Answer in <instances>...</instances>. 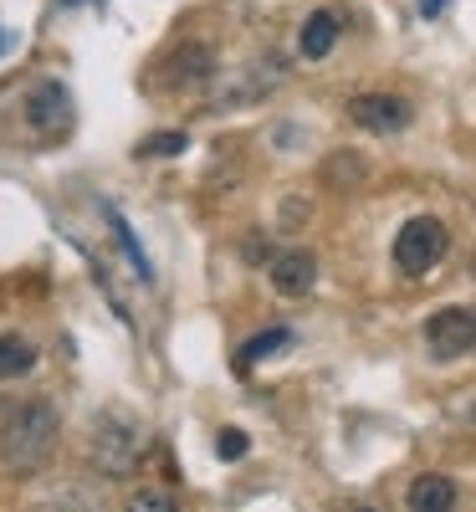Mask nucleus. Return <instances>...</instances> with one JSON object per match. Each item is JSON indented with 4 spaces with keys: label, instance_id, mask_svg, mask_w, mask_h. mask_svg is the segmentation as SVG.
Listing matches in <instances>:
<instances>
[{
    "label": "nucleus",
    "instance_id": "19",
    "mask_svg": "<svg viewBox=\"0 0 476 512\" xmlns=\"http://www.w3.org/2000/svg\"><path fill=\"white\" fill-rule=\"evenodd\" d=\"M359 512H374V507H359Z\"/></svg>",
    "mask_w": 476,
    "mask_h": 512
},
{
    "label": "nucleus",
    "instance_id": "9",
    "mask_svg": "<svg viewBox=\"0 0 476 512\" xmlns=\"http://www.w3.org/2000/svg\"><path fill=\"white\" fill-rule=\"evenodd\" d=\"M410 512H456V482L441 472H425L410 482Z\"/></svg>",
    "mask_w": 476,
    "mask_h": 512
},
{
    "label": "nucleus",
    "instance_id": "13",
    "mask_svg": "<svg viewBox=\"0 0 476 512\" xmlns=\"http://www.w3.org/2000/svg\"><path fill=\"white\" fill-rule=\"evenodd\" d=\"M185 144H190L185 134H149L134 154H139V159H169V154H185Z\"/></svg>",
    "mask_w": 476,
    "mask_h": 512
},
{
    "label": "nucleus",
    "instance_id": "4",
    "mask_svg": "<svg viewBox=\"0 0 476 512\" xmlns=\"http://www.w3.org/2000/svg\"><path fill=\"white\" fill-rule=\"evenodd\" d=\"M446 246H451V231H446L436 216H415V221H405L400 236H395V267H400L405 277H420V272H430V267L441 262Z\"/></svg>",
    "mask_w": 476,
    "mask_h": 512
},
{
    "label": "nucleus",
    "instance_id": "7",
    "mask_svg": "<svg viewBox=\"0 0 476 512\" xmlns=\"http://www.w3.org/2000/svg\"><path fill=\"white\" fill-rule=\"evenodd\" d=\"M349 118L359 128H369V134H400V128L410 123V108L400 98H389V93H359L349 103Z\"/></svg>",
    "mask_w": 476,
    "mask_h": 512
},
{
    "label": "nucleus",
    "instance_id": "12",
    "mask_svg": "<svg viewBox=\"0 0 476 512\" xmlns=\"http://www.w3.org/2000/svg\"><path fill=\"white\" fill-rule=\"evenodd\" d=\"M123 512H180V502L169 497L164 487H139L134 497H128V507Z\"/></svg>",
    "mask_w": 476,
    "mask_h": 512
},
{
    "label": "nucleus",
    "instance_id": "2",
    "mask_svg": "<svg viewBox=\"0 0 476 512\" xmlns=\"http://www.w3.org/2000/svg\"><path fill=\"white\" fill-rule=\"evenodd\" d=\"M144 456V431L128 415H98L93 425V466L103 477H134Z\"/></svg>",
    "mask_w": 476,
    "mask_h": 512
},
{
    "label": "nucleus",
    "instance_id": "1",
    "mask_svg": "<svg viewBox=\"0 0 476 512\" xmlns=\"http://www.w3.org/2000/svg\"><path fill=\"white\" fill-rule=\"evenodd\" d=\"M57 441H62L57 405L52 400H26L6 415V425H0V466H6L11 477H31L52 461Z\"/></svg>",
    "mask_w": 476,
    "mask_h": 512
},
{
    "label": "nucleus",
    "instance_id": "11",
    "mask_svg": "<svg viewBox=\"0 0 476 512\" xmlns=\"http://www.w3.org/2000/svg\"><path fill=\"white\" fill-rule=\"evenodd\" d=\"M210 72H215V57L205 47H185L175 57V88H195V82H205Z\"/></svg>",
    "mask_w": 476,
    "mask_h": 512
},
{
    "label": "nucleus",
    "instance_id": "5",
    "mask_svg": "<svg viewBox=\"0 0 476 512\" xmlns=\"http://www.w3.org/2000/svg\"><path fill=\"white\" fill-rule=\"evenodd\" d=\"M425 349L436 364H456L476 349V308H441L425 318Z\"/></svg>",
    "mask_w": 476,
    "mask_h": 512
},
{
    "label": "nucleus",
    "instance_id": "15",
    "mask_svg": "<svg viewBox=\"0 0 476 512\" xmlns=\"http://www.w3.org/2000/svg\"><path fill=\"white\" fill-rule=\"evenodd\" d=\"M108 221H113V231H118V241H123V251H128V256H134V267H139V277L149 282V277H154V272H149V256L139 251V241H134V231H128V221L118 216V210H108Z\"/></svg>",
    "mask_w": 476,
    "mask_h": 512
},
{
    "label": "nucleus",
    "instance_id": "16",
    "mask_svg": "<svg viewBox=\"0 0 476 512\" xmlns=\"http://www.w3.org/2000/svg\"><path fill=\"white\" fill-rule=\"evenodd\" d=\"M215 451H221V461H241L251 451V441H246V431H231V425H226V431L215 436Z\"/></svg>",
    "mask_w": 476,
    "mask_h": 512
},
{
    "label": "nucleus",
    "instance_id": "8",
    "mask_svg": "<svg viewBox=\"0 0 476 512\" xmlns=\"http://www.w3.org/2000/svg\"><path fill=\"white\" fill-rule=\"evenodd\" d=\"M338 36H343V21L333 11H313L308 21H302V31H297V52L308 62H323L338 47Z\"/></svg>",
    "mask_w": 476,
    "mask_h": 512
},
{
    "label": "nucleus",
    "instance_id": "14",
    "mask_svg": "<svg viewBox=\"0 0 476 512\" xmlns=\"http://www.w3.org/2000/svg\"><path fill=\"white\" fill-rule=\"evenodd\" d=\"M287 344V328H272V333H256L251 344L241 349V364H256V359H267V354H277Z\"/></svg>",
    "mask_w": 476,
    "mask_h": 512
},
{
    "label": "nucleus",
    "instance_id": "20",
    "mask_svg": "<svg viewBox=\"0 0 476 512\" xmlns=\"http://www.w3.org/2000/svg\"><path fill=\"white\" fill-rule=\"evenodd\" d=\"M471 420H476V410H471Z\"/></svg>",
    "mask_w": 476,
    "mask_h": 512
},
{
    "label": "nucleus",
    "instance_id": "10",
    "mask_svg": "<svg viewBox=\"0 0 476 512\" xmlns=\"http://www.w3.org/2000/svg\"><path fill=\"white\" fill-rule=\"evenodd\" d=\"M31 364H36V349L26 344V338L0 333V379H21V374H31Z\"/></svg>",
    "mask_w": 476,
    "mask_h": 512
},
{
    "label": "nucleus",
    "instance_id": "6",
    "mask_svg": "<svg viewBox=\"0 0 476 512\" xmlns=\"http://www.w3.org/2000/svg\"><path fill=\"white\" fill-rule=\"evenodd\" d=\"M267 277H272V292H282V297H308L318 287V256L313 251H277Z\"/></svg>",
    "mask_w": 476,
    "mask_h": 512
},
{
    "label": "nucleus",
    "instance_id": "17",
    "mask_svg": "<svg viewBox=\"0 0 476 512\" xmlns=\"http://www.w3.org/2000/svg\"><path fill=\"white\" fill-rule=\"evenodd\" d=\"M415 6H420V16H425V21H436V16L446 11V0H415Z\"/></svg>",
    "mask_w": 476,
    "mask_h": 512
},
{
    "label": "nucleus",
    "instance_id": "18",
    "mask_svg": "<svg viewBox=\"0 0 476 512\" xmlns=\"http://www.w3.org/2000/svg\"><path fill=\"white\" fill-rule=\"evenodd\" d=\"M6 47H11V36H0V52H6Z\"/></svg>",
    "mask_w": 476,
    "mask_h": 512
},
{
    "label": "nucleus",
    "instance_id": "3",
    "mask_svg": "<svg viewBox=\"0 0 476 512\" xmlns=\"http://www.w3.org/2000/svg\"><path fill=\"white\" fill-rule=\"evenodd\" d=\"M21 118H26V134L36 144L62 139L67 128H72V98H67V88H62V82H52V77L31 82L26 98H21Z\"/></svg>",
    "mask_w": 476,
    "mask_h": 512
}]
</instances>
